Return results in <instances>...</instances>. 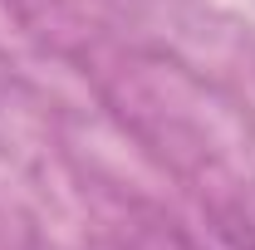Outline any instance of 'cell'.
<instances>
[{
  "instance_id": "obj_1",
  "label": "cell",
  "mask_w": 255,
  "mask_h": 250,
  "mask_svg": "<svg viewBox=\"0 0 255 250\" xmlns=\"http://www.w3.org/2000/svg\"><path fill=\"white\" fill-rule=\"evenodd\" d=\"M246 250H255V246H246Z\"/></svg>"
}]
</instances>
